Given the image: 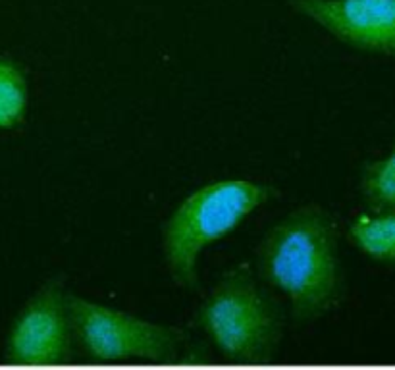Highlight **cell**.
<instances>
[{
    "label": "cell",
    "mask_w": 395,
    "mask_h": 370,
    "mask_svg": "<svg viewBox=\"0 0 395 370\" xmlns=\"http://www.w3.org/2000/svg\"><path fill=\"white\" fill-rule=\"evenodd\" d=\"M349 47L395 54V0H287Z\"/></svg>",
    "instance_id": "cell-6"
},
{
    "label": "cell",
    "mask_w": 395,
    "mask_h": 370,
    "mask_svg": "<svg viewBox=\"0 0 395 370\" xmlns=\"http://www.w3.org/2000/svg\"><path fill=\"white\" fill-rule=\"evenodd\" d=\"M195 326L226 361L237 364L274 361L284 332L278 303L262 289L249 264H237L222 274L201 303Z\"/></svg>",
    "instance_id": "cell-3"
},
{
    "label": "cell",
    "mask_w": 395,
    "mask_h": 370,
    "mask_svg": "<svg viewBox=\"0 0 395 370\" xmlns=\"http://www.w3.org/2000/svg\"><path fill=\"white\" fill-rule=\"evenodd\" d=\"M256 264L262 280L287 297L299 322L324 316L343 297L338 224L316 203L295 208L266 229L256 245Z\"/></svg>",
    "instance_id": "cell-1"
},
{
    "label": "cell",
    "mask_w": 395,
    "mask_h": 370,
    "mask_svg": "<svg viewBox=\"0 0 395 370\" xmlns=\"http://www.w3.org/2000/svg\"><path fill=\"white\" fill-rule=\"evenodd\" d=\"M280 197L270 183L249 180L210 181L183 199L162 224V259L175 285L199 289V257L229 236L259 206Z\"/></svg>",
    "instance_id": "cell-2"
},
{
    "label": "cell",
    "mask_w": 395,
    "mask_h": 370,
    "mask_svg": "<svg viewBox=\"0 0 395 370\" xmlns=\"http://www.w3.org/2000/svg\"><path fill=\"white\" fill-rule=\"evenodd\" d=\"M64 276L47 280L10 326L4 361L16 366H58L71 361L70 313Z\"/></svg>",
    "instance_id": "cell-5"
},
{
    "label": "cell",
    "mask_w": 395,
    "mask_h": 370,
    "mask_svg": "<svg viewBox=\"0 0 395 370\" xmlns=\"http://www.w3.org/2000/svg\"><path fill=\"white\" fill-rule=\"evenodd\" d=\"M349 239L372 260L395 264V210L359 214L349 224Z\"/></svg>",
    "instance_id": "cell-7"
},
{
    "label": "cell",
    "mask_w": 395,
    "mask_h": 370,
    "mask_svg": "<svg viewBox=\"0 0 395 370\" xmlns=\"http://www.w3.org/2000/svg\"><path fill=\"white\" fill-rule=\"evenodd\" d=\"M73 338L89 361L101 364L175 361L185 332L175 326L149 322L118 308L66 293Z\"/></svg>",
    "instance_id": "cell-4"
},
{
    "label": "cell",
    "mask_w": 395,
    "mask_h": 370,
    "mask_svg": "<svg viewBox=\"0 0 395 370\" xmlns=\"http://www.w3.org/2000/svg\"><path fill=\"white\" fill-rule=\"evenodd\" d=\"M361 193L372 210H395V145L386 158L364 166Z\"/></svg>",
    "instance_id": "cell-9"
},
{
    "label": "cell",
    "mask_w": 395,
    "mask_h": 370,
    "mask_svg": "<svg viewBox=\"0 0 395 370\" xmlns=\"http://www.w3.org/2000/svg\"><path fill=\"white\" fill-rule=\"evenodd\" d=\"M29 85L25 71L10 56H0V129H14L25 118Z\"/></svg>",
    "instance_id": "cell-8"
}]
</instances>
